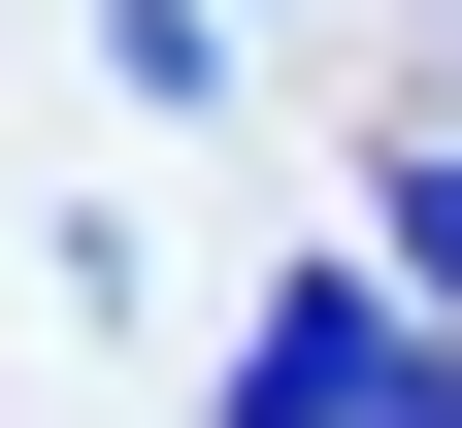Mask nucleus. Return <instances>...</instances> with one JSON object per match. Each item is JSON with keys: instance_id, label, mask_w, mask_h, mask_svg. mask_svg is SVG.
<instances>
[{"instance_id": "obj_2", "label": "nucleus", "mask_w": 462, "mask_h": 428, "mask_svg": "<svg viewBox=\"0 0 462 428\" xmlns=\"http://www.w3.org/2000/svg\"><path fill=\"white\" fill-rule=\"evenodd\" d=\"M99 67H133V99H165V132H199V99H231V67H264V33H231V0H99Z\"/></svg>"}, {"instance_id": "obj_3", "label": "nucleus", "mask_w": 462, "mask_h": 428, "mask_svg": "<svg viewBox=\"0 0 462 428\" xmlns=\"http://www.w3.org/2000/svg\"><path fill=\"white\" fill-rule=\"evenodd\" d=\"M364 264H396V296H430V330H462V132L396 165V231H364Z\"/></svg>"}, {"instance_id": "obj_4", "label": "nucleus", "mask_w": 462, "mask_h": 428, "mask_svg": "<svg viewBox=\"0 0 462 428\" xmlns=\"http://www.w3.org/2000/svg\"><path fill=\"white\" fill-rule=\"evenodd\" d=\"M396 428H462V330H430V362H396Z\"/></svg>"}, {"instance_id": "obj_1", "label": "nucleus", "mask_w": 462, "mask_h": 428, "mask_svg": "<svg viewBox=\"0 0 462 428\" xmlns=\"http://www.w3.org/2000/svg\"><path fill=\"white\" fill-rule=\"evenodd\" d=\"M396 362H430V296L396 264H298L264 330H231V428H396Z\"/></svg>"}]
</instances>
